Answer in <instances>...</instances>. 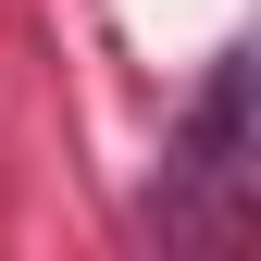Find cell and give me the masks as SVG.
Returning <instances> with one entry per match:
<instances>
[{
    "instance_id": "6da1fadb",
    "label": "cell",
    "mask_w": 261,
    "mask_h": 261,
    "mask_svg": "<svg viewBox=\"0 0 261 261\" xmlns=\"http://www.w3.org/2000/svg\"><path fill=\"white\" fill-rule=\"evenodd\" d=\"M237 187H249V50H224L174 137V212L162 224H199V199H237Z\"/></svg>"
}]
</instances>
